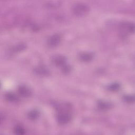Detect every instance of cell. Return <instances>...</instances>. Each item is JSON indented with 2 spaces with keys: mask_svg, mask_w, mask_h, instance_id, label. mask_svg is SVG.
I'll return each mask as SVG.
<instances>
[{
  "mask_svg": "<svg viewBox=\"0 0 135 135\" xmlns=\"http://www.w3.org/2000/svg\"><path fill=\"white\" fill-rule=\"evenodd\" d=\"M89 6L86 4L82 3L75 4L73 7V13L78 16H82L86 14L89 12Z\"/></svg>",
  "mask_w": 135,
  "mask_h": 135,
  "instance_id": "obj_1",
  "label": "cell"
},
{
  "mask_svg": "<svg viewBox=\"0 0 135 135\" xmlns=\"http://www.w3.org/2000/svg\"><path fill=\"white\" fill-rule=\"evenodd\" d=\"M57 119L59 123L64 124L68 123L71 119V115L65 111H61L57 115Z\"/></svg>",
  "mask_w": 135,
  "mask_h": 135,
  "instance_id": "obj_2",
  "label": "cell"
},
{
  "mask_svg": "<svg viewBox=\"0 0 135 135\" xmlns=\"http://www.w3.org/2000/svg\"><path fill=\"white\" fill-rule=\"evenodd\" d=\"M61 37L58 34H55L51 36L47 40V44L51 47H54L57 46L61 42Z\"/></svg>",
  "mask_w": 135,
  "mask_h": 135,
  "instance_id": "obj_3",
  "label": "cell"
},
{
  "mask_svg": "<svg viewBox=\"0 0 135 135\" xmlns=\"http://www.w3.org/2000/svg\"><path fill=\"white\" fill-rule=\"evenodd\" d=\"M18 91L19 94L23 97H28L31 94L30 90L26 86L22 85L18 88Z\"/></svg>",
  "mask_w": 135,
  "mask_h": 135,
  "instance_id": "obj_4",
  "label": "cell"
},
{
  "mask_svg": "<svg viewBox=\"0 0 135 135\" xmlns=\"http://www.w3.org/2000/svg\"><path fill=\"white\" fill-rule=\"evenodd\" d=\"M35 72L40 75L45 76L49 74V71L48 69L44 66H38L34 69Z\"/></svg>",
  "mask_w": 135,
  "mask_h": 135,
  "instance_id": "obj_5",
  "label": "cell"
},
{
  "mask_svg": "<svg viewBox=\"0 0 135 135\" xmlns=\"http://www.w3.org/2000/svg\"><path fill=\"white\" fill-rule=\"evenodd\" d=\"M66 61V59L63 56L56 55L54 56L52 59V62L56 65H63Z\"/></svg>",
  "mask_w": 135,
  "mask_h": 135,
  "instance_id": "obj_6",
  "label": "cell"
},
{
  "mask_svg": "<svg viewBox=\"0 0 135 135\" xmlns=\"http://www.w3.org/2000/svg\"><path fill=\"white\" fill-rule=\"evenodd\" d=\"M121 29L125 32L132 33L134 31V25L131 23L125 22L122 24Z\"/></svg>",
  "mask_w": 135,
  "mask_h": 135,
  "instance_id": "obj_7",
  "label": "cell"
},
{
  "mask_svg": "<svg viewBox=\"0 0 135 135\" xmlns=\"http://www.w3.org/2000/svg\"><path fill=\"white\" fill-rule=\"evenodd\" d=\"M93 58V55L90 53H84L80 55V59L84 62L90 61Z\"/></svg>",
  "mask_w": 135,
  "mask_h": 135,
  "instance_id": "obj_8",
  "label": "cell"
},
{
  "mask_svg": "<svg viewBox=\"0 0 135 135\" xmlns=\"http://www.w3.org/2000/svg\"><path fill=\"white\" fill-rule=\"evenodd\" d=\"M110 104L107 102H100L98 104V108L100 110H105L110 108Z\"/></svg>",
  "mask_w": 135,
  "mask_h": 135,
  "instance_id": "obj_9",
  "label": "cell"
},
{
  "mask_svg": "<svg viewBox=\"0 0 135 135\" xmlns=\"http://www.w3.org/2000/svg\"><path fill=\"white\" fill-rule=\"evenodd\" d=\"M38 112L36 110H33L30 111V112L28 114V117L29 118V119L31 120H35L38 118Z\"/></svg>",
  "mask_w": 135,
  "mask_h": 135,
  "instance_id": "obj_10",
  "label": "cell"
},
{
  "mask_svg": "<svg viewBox=\"0 0 135 135\" xmlns=\"http://www.w3.org/2000/svg\"><path fill=\"white\" fill-rule=\"evenodd\" d=\"M6 98L11 102H15L18 100L17 97L13 93H8L6 94Z\"/></svg>",
  "mask_w": 135,
  "mask_h": 135,
  "instance_id": "obj_11",
  "label": "cell"
},
{
  "mask_svg": "<svg viewBox=\"0 0 135 135\" xmlns=\"http://www.w3.org/2000/svg\"><path fill=\"white\" fill-rule=\"evenodd\" d=\"M14 131L16 134H22L24 133L25 130L24 128L21 126H17L15 127L14 129Z\"/></svg>",
  "mask_w": 135,
  "mask_h": 135,
  "instance_id": "obj_12",
  "label": "cell"
},
{
  "mask_svg": "<svg viewBox=\"0 0 135 135\" xmlns=\"http://www.w3.org/2000/svg\"><path fill=\"white\" fill-rule=\"evenodd\" d=\"M120 85L118 83H114V84H112L111 85H110L109 86V89L111 91H117L120 88Z\"/></svg>",
  "mask_w": 135,
  "mask_h": 135,
  "instance_id": "obj_13",
  "label": "cell"
},
{
  "mask_svg": "<svg viewBox=\"0 0 135 135\" xmlns=\"http://www.w3.org/2000/svg\"><path fill=\"white\" fill-rule=\"evenodd\" d=\"M126 101L127 102H131V101H133V98L132 97H126Z\"/></svg>",
  "mask_w": 135,
  "mask_h": 135,
  "instance_id": "obj_14",
  "label": "cell"
}]
</instances>
